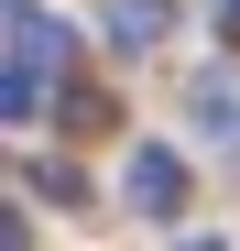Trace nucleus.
Masks as SVG:
<instances>
[{"label":"nucleus","mask_w":240,"mask_h":251,"mask_svg":"<svg viewBox=\"0 0 240 251\" xmlns=\"http://www.w3.org/2000/svg\"><path fill=\"white\" fill-rule=\"evenodd\" d=\"M120 197H131L142 219H175V207H186V153H164V142H142L131 164H120Z\"/></svg>","instance_id":"nucleus-1"},{"label":"nucleus","mask_w":240,"mask_h":251,"mask_svg":"<svg viewBox=\"0 0 240 251\" xmlns=\"http://www.w3.org/2000/svg\"><path fill=\"white\" fill-rule=\"evenodd\" d=\"M109 44L120 55H153L164 44V0H109Z\"/></svg>","instance_id":"nucleus-2"},{"label":"nucleus","mask_w":240,"mask_h":251,"mask_svg":"<svg viewBox=\"0 0 240 251\" xmlns=\"http://www.w3.org/2000/svg\"><path fill=\"white\" fill-rule=\"evenodd\" d=\"M196 131H208V142H240V88H229V76L196 88Z\"/></svg>","instance_id":"nucleus-3"},{"label":"nucleus","mask_w":240,"mask_h":251,"mask_svg":"<svg viewBox=\"0 0 240 251\" xmlns=\"http://www.w3.org/2000/svg\"><path fill=\"white\" fill-rule=\"evenodd\" d=\"M218 33H229V44H240V0H218Z\"/></svg>","instance_id":"nucleus-4"}]
</instances>
